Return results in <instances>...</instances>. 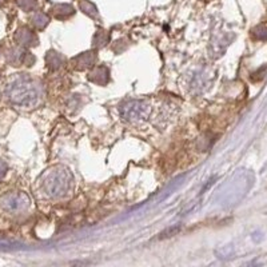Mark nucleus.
Here are the masks:
<instances>
[{
  "label": "nucleus",
  "mask_w": 267,
  "mask_h": 267,
  "mask_svg": "<svg viewBox=\"0 0 267 267\" xmlns=\"http://www.w3.org/2000/svg\"><path fill=\"white\" fill-rule=\"evenodd\" d=\"M6 96L11 103L21 107H34L40 102L43 90L38 82L21 75L11 82L6 88Z\"/></svg>",
  "instance_id": "f257e3e1"
},
{
  "label": "nucleus",
  "mask_w": 267,
  "mask_h": 267,
  "mask_svg": "<svg viewBox=\"0 0 267 267\" xmlns=\"http://www.w3.org/2000/svg\"><path fill=\"white\" fill-rule=\"evenodd\" d=\"M43 190L51 198H62L68 194L72 186V175L63 166H57L44 174Z\"/></svg>",
  "instance_id": "f03ea898"
},
{
  "label": "nucleus",
  "mask_w": 267,
  "mask_h": 267,
  "mask_svg": "<svg viewBox=\"0 0 267 267\" xmlns=\"http://www.w3.org/2000/svg\"><path fill=\"white\" fill-rule=\"evenodd\" d=\"M150 105L143 100H130L122 104L120 107V114L126 120L131 122H139V120L147 119L150 115Z\"/></svg>",
  "instance_id": "7ed1b4c3"
},
{
  "label": "nucleus",
  "mask_w": 267,
  "mask_h": 267,
  "mask_svg": "<svg viewBox=\"0 0 267 267\" xmlns=\"http://www.w3.org/2000/svg\"><path fill=\"white\" fill-rule=\"evenodd\" d=\"M0 206L8 212H20L29 208L30 198L24 193H10L6 194L2 199H0Z\"/></svg>",
  "instance_id": "20e7f679"
},
{
  "label": "nucleus",
  "mask_w": 267,
  "mask_h": 267,
  "mask_svg": "<svg viewBox=\"0 0 267 267\" xmlns=\"http://www.w3.org/2000/svg\"><path fill=\"white\" fill-rule=\"evenodd\" d=\"M29 58H31L30 52L24 51V49L18 48L10 51L7 59L12 66H20L23 63H29Z\"/></svg>",
  "instance_id": "39448f33"
},
{
  "label": "nucleus",
  "mask_w": 267,
  "mask_h": 267,
  "mask_svg": "<svg viewBox=\"0 0 267 267\" xmlns=\"http://www.w3.org/2000/svg\"><path fill=\"white\" fill-rule=\"evenodd\" d=\"M15 40H16L19 44H21V46H31V44H35L36 38H35V35L30 31V30L21 29L16 32V35H15Z\"/></svg>",
  "instance_id": "423d86ee"
},
{
  "label": "nucleus",
  "mask_w": 267,
  "mask_h": 267,
  "mask_svg": "<svg viewBox=\"0 0 267 267\" xmlns=\"http://www.w3.org/2000/svg\"><path fill=\"white\" fill-rule=\"evenodd\" d=\"M32 23L38 27L39 30L44 29L47 24H48V16L46 14H43V12H36L34 15V18H32Z\"/></svg>",
  "instance_id": "0eeeda50"
},
{
  "label": "nucleus",
  "mask_w": 267,
  "mask_h": 267,
  "mask_svg": "<svg viewBox=\"0 0 267 267\" xmlns=\"http://www.w3.org/2000/svg\"><path fill=\"white\" fill-rule=\"evenodd\" d=\"M76 60H81V62L77 63L81 64L79 68L85 70V68H87V67H90L92 63H94V55H92L91 52H86L83 54V55H81V57H77Z\"/></svg>",
  "instance_id": "6e6552de"
},
{
  "label": "nucleus",
  "mask_w": 267,
  "mask_h": 267,
  "mask_svg": "<svg viewBox=\"0 0 267 267\" xmlns=\"http://www.w3.org/2000/svg\"><path fill=\"white\" fill-rule=\"evenodd\" d=\"M19 7L24 11H34L38 6V2L36 0H18Z\"/></svg>",
  "instance_id": "1a4fd4ad"
},
{
  "label": "nucleus",
  "mask_w": 267,
  "mask_h": 267,
  "mask_svg": "<svg viewBox=\"0 0 267 267\" xmlns=\"http://www.w3.org/2000/svg\"><path fill=\"white\" fill-rule=\"evenodd\" d=\"M81 8L85 11L86 14L90 15V16H92V15H96L95 6H94L92 3H90V2H86V0L81 2Z\"/></svg>",
  "instance_id": "9d476101"
},
{
  "label": "nucleus",
  "mask_w": 267,
  "mask_h": 267,
  "mask_svg": "<svg viewBox=\"0 0 267 267\" xmlns=\"http://www.w3.org/2000/svg\"><path fill=\"white\" fill-rule=\"evenodd\" d=\"M58 8H60V14H57L58 18L63 19V14H66V18L67 16H70V15L74 14V10H72V7L71 6H67V4H62V6H58Z\"/></svg>",
  "instance_id": "9b49d317"
},
{
  "label": "nucleus",
  "mask_w": 267,
  "mask_h": 267,
  "mask_svg": "<svg viewBox=\"0 0 267 267\" xmlns=\"http://www.w3.org/2000/svg\"><path fill=\"white\" fill-rule=\"evenodd\" d=\"M179 231V227L178 226H175V227H170L169 230H166L165 232H162L161 234V236L159 238L162 239V238H169V236H172V235H175L176 232Z\"/></svg>",
  "instance_id": "f8f14e48"
},
{
  "label": "nucleus",
  "mask_w": 267,
  "mask_h": 267,
  "mask_svg": "<svg viewBox=\"0 0 267 267\" xmlns=\"http://www.w3.org/2000/svg\"><path fill=\"white\" fill-rule=\"evenodd\" d=\"M254 34H255V36H257L258 39H263V40H266V39H267V29H266V27H258Z\"/></svg>",
  "instance_id": "ddd939ff"
},
{
  "label": "nucleus",
  "mask_w": 267,
  "mask_h": 267,
  "mask_svg": "<svg viewBox=\"0 0 267 267\" xmlns=\"http://www.w3.org/2000/svg\"><path fill=\"white\" fill-rule=\"evenodd\" d=\"M6 174H7V165L0 161V180L3 179Z\"/></svg>",
  "instance_id": "4468645a"
},
{
  "label": "nucleus",
  "mask_w": 267,
  "mask_h": 267,
  "mask_svg": "<svg viewBox=\"0 0 267 267\" xmlns=\"http://www.w3.org/2000/svg\"><path fill=\"white\" fill-rule=\"evenodd\" d=\"M3 2H4V0H0V4H2V3H3Z\"/></svg>",
  "instance_id": "2eb2a0df"
}]
</instances>
